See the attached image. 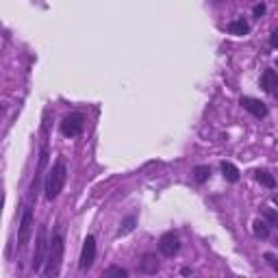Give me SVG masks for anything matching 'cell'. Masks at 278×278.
Instances as JSON below:
<instances>
[{
  "label": "cell",
  "instance_id": "4",
  "mask_svg": "<svg viewBox=\"0 0 278 278\" xmlns=\"http://www.w3.org/2000/svg\"><path fill=\"white\" fill-rule=\"evenodd\" d=\"M30 235H33V208L26 206L22 211V220H20V230H18V250H24Z\"/></svg>",
  "mask_w": 278,
  "mask_h": 278
},
{
  "label": "cell",
  "instance_id": "11",
  "mask_svg": "<svg viewBox=\"0 0 278 278\" xmlns=\"http://www.w3.org/2000/svg\"><path fill=\"white\" fill-rule=\"evenodd\" d=\"M139 272L142 274H157L159 272V261L154 254H146V257L139 261Z\"/></svg>",
  "mask_w": 278,
  "mask_h": 278
},
{
  "label": "cell",
  "instance_id": "15",
  "mask_svg": "<svg viewBox=\"0 0 278 278\" xmlns=\"http://www.w3.org/2000/svg\"><path fill=\"white\" fill-rule=\"evenodd\" d=\"M252 226H254V235H257L259 239H267L269 237V224L265 220H257Z\"/></svg>",
  "mask_w": 278,
  "mask_h": 278
},
{
  "label": "cell",
  "instance_id": "12",
  "mask_svg": "<svg viewBox=\"0 0 278 278\" xmlns=\"http://www.w3.org/2000/svg\"><path fill=\"white\" fill-rule=\"evenodd\" d=\"M248 30H250V26H248V22H246L244 18H239V20H233L228 24V33H233V35H239V37H244V35H248Z\"/></svg>",
  "mask_w": 278,
  "mask_h": 278
},
{
  "label": "cell",
  "instance_id": "22",
  "mask_svg": "<svg viewBox=\"0 0 278 278\" xmlns=\"http://www.w3.org/2000/svg\"><path fill=\"white\" fill-rule=\"evenodd\" d=\"M269 46H272V48H278V28L269 35Z\"/></svg>",
  "mask_w": 278,
  "mask_h": 278
},
{
  "label": "cell",
  "instance_id": "16",
  "mask_svg": "<svg viewBox=\"0 0 278 278\" xmlns=\"http://www.w3.org/2000/svg\"><path fill=\"white\" fill-rule=\"evenodd\" d=\"M208 176H211V167H208V165H196L194 167V179L198 183L208 181Z\"/></svg>",
  "mask_w": 278,
  "mask_h": 278
},
{
  "label": "cell",
  "instance_id": "24",
  "mask_svg": "<svg viewBox=\"0 0 278 278\" xmlns=\"http://www.w3.org/2000/svg\"><path fill=\"white\" fill-rule=\"evenodd\" d=\"M276 246H278V241H276Z\"/></svg>",
  "mask_w": 278,
  "mask_h": 278
},
{
  "label": "cell",
  "instance_id": "2",
  "mask_svg": "<svg viewBox=\"0 0 278 278\" xmlns=\"http://www.w3.org/2000/svg\"><path fill=\"white\" fill-rule=\"evenodd\" d=\"M61 261H63V237L57 233V235H52V239H50V248H48V259H46L44 276H46V278L59 276V272H61Z\"/></svg>",
  "mask_w": 278,
  "mask_h": 278
},
{
  "label": "cell",
  "instance_id": "6",
  "mask_svg": "<svg viewBox=\"0 0 278 278\" xmlns=\"http://www.w3.org/2000/svg\"><path fill=\"white\" fill-rule=\"evenodd\" d=\"M94 261H96V239H94V235H87L83 241V252H81V269L83 272L91 269Z\"/></svg>",
  "mask_w": 278,
  "mask_h": 278
},
{
  "label": "cell",
  "instance_id": "10",
  "mask_svg": "<svg viewBox=\"0 0 278 278\" xmlns=\"http://www.w3.org/2000/svg\"><path fill=\"white\" fill-rule=\"evenodd\" d=\"M261 87H263L267 94H276L278 91V74L274 70H265L263 76H261Z\"/></svg>",
  "mask_w": 278,
  "mask_h": 278
},
{
  "label": "cell",
  "instance_id": "17",
  "mask_svg": "<svg viewBox=\"0 0 278 278\" xmlns=\"http://www.w3.org/2000/svg\"><path fill=\"white\" fill-rule=\"evenodd\" d=\"M111 276H118V278H126L128 272L124 267H118V265H111V267H107L105 269V278H111Z\"/></svg>",
  "mask_w": 278,
  "mask_h": 278
},
{
  "label": "cell",
  "instance_id": "13",
  "mask_svg": "<svg viewBox=\"0 0 278 278\" xmlns=\"http://www.w3.org/2000/svg\"><path fill=\"white\" fill-rule=\"evenodd\" d=\"M222 174H224V179H226L228 183H237L239 181V169L233 163H228V161H224V163H222Z\"/></svg>",
  "mask_w": 278,
  "mask_h": 278
},
{
  "label": "cell",
  "instance_id": "9",
  "mask_svg": "<svg viewBox=\"0 0 278 278\" xmlns=\"http://www.w3.org/2000/svg\"><path fill=\"white\" fill-rule=\"evenodd\" d=\"M46 161H48V152H46V148H42V154H40V165H37L35 179H33V183H30V191H28L30 200H35V198H37V191H40V183H42V174H44Z\"/></svg>",
  "mask_w": 278,
  "mask_h": 278
},
{
  "label": "cell",
  "instance_id": "8",
  "mask_svg": "<svg viewBox=\"0 0 278 278\" xmlns=\"http://www.w3.org/2000/svg\"><path fill=\"white\" fill-rule=\"evenodd\" d=\"M239 105H241L248 113H252L254 118H259V120H261V118H265V115H267V107H265L263 102H261V100H257V98L244 96L241 100H239Z\"/></svg>",
  "mask_w": 278,
  "mask_h": 278
},
{
  "label": "cell",
  "instance_id": "5",
  "mask_svg": "<svg viewBox=\"0 0 278 278\" xmlns=\"http://www.w3.org/2000/svg\"><path fill=\"white\" fill-rule=\"evenodd\" d=\"M85 128V118L83 113H70L67 118H63V122H61V133H63L65 137H76L81 135Z\"/></svg>",
  "mask_w": 278,
  "mask_h": 278
},
{
  "label": "cell",
  "instance_id": "19",
  "mask_svg": "<svg viewBox=\"0 0 278 278\" xmlns=\"http://www.w3.org/2000/svg\"><path fill=\"white\" fill-rule=\"evenodd\" d=\"M265 261H267V265L274 269V272H278V257L276 254H272V252H265V257H263Z\"/></svg>",
  "mask_w": 278,
  "mask_h": 278
},
{
  "label": "cell",
  "instance_id": "14",
  "mask_svg": "<svg viewBox=\"0 0 278 278\" xmlns=\"http://www.w3.org/2000/svg\"><path fill=\"white\" fill-rule=\"evenodd\" d=\"M254 176H257V181L263 185V187H267V189H274L276 187V179L269 172H265V169H257Z\"/></svg>",
  "mask_w": 278,
  "mask_h": 278
},
{
  "label": "cell",
  "instance_id": "20",
  "mask_svg": "<svg viewBox=\"0 0 278 278\" xmlns=\"http://www.w3.org/2000/svg\"><path fill=\"white\" fill-rule=\"evenodd\" d=\"M263 215L267 218V222H272V224L278 226V213L276 211H272V208H263Z\"/></svg>",
  "mask_w": 278,
  "mask_h": 278
},
{
  "label": "cell",
  "instance_id": "3",
  "mask_svg": "<svg viewBox=\"0 0 278 278\" xmlns=\"http://www.w3.org/2000/svg\"><path fill=\"white\" fill-rule=\"evenodd\" d=\"M48 248H50V241L46 237V226H40V230H37V241H35V252H33V272L35 274L42 272V265L48 259V254H46Z\"/></svg>",
  "mask_w": 278,
  "mask_h": 278
},
{
  "label": "cell",
  "instance_id": "7",
  "mask_svg": "<svg viewBox=\"0 0 278 278\" xmlns=\"http://www.w3.org/2000/svg\"><path fill=\"white\" fill-rule=\"evenodd\" d=\"M159 250L163 257H174V254H179L181 250V239L176 233H165L163 237L159 239Z\"/></svg>",
  "mask_w": 278,
  "mask_h": 278
},
{
  "label": "cell",
  "instance_id": "18",
  "mask_svg": "<svg viewBox=\"0 0 278 278\" xmlns=\"http://www.w3.org/2000/svg\"><path fill=\"white\" fill-rule=\"evenodd\" d=\"M133 228H135V215H130V218H126L124 222H122V226H120V230H118V235H120V237H124V235H128Z\"/></svg>",
  "mask_w": 278,
  "mask_h": 278
},
{
  "label": "cell",
  "instance_id": "23",
  "mask_svg": "<svg viewBox=\"0 0 278 278\" xmlns=\"http://www.w3.org/2000/svg\"><path fill=\"white\" fill-rule=\"evenodd\" d=\"M274 202H276V204H278V194H276V196H274Z\"/></svg>",
  "mask_w": 278,
  "mask_h": 278
},
{
  "label": "cell",
  "instance_id": "21",
  "mask_svg": "<svg viewBox=\"0 0 278 278\" xmlns=\"http://www.w3.org/2000/svg\"><path fill=\"white\" fill-rule=\"evenodd\" d=\"M252 13H254V18H261V15L265 13V5H263V3L257 5V7H254V9H252Z\"/></svg>",
  "mask_w": 278,
  "mask_h": 278
},
{
  "label": "cell",
  "instance_id": "1",
  "mask_svg": "<svg viewBox=\"0 0 278 278\" xmlns=\"http://www.w3.org/2000/svg\"><path fill=\"white\" fill-rule=\"evenodd\" d=\"M65 179H67V165L59 159L57 163L50 167L48 179H46V200H55L61 194V189H63V185H65Z\"/></svg>",
  "mask_w": 278,
  "mask_h": 278
}]
</instances>
